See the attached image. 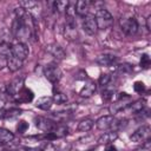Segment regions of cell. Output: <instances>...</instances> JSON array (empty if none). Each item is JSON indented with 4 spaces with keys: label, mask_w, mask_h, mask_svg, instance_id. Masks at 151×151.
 Returning a JSON list of instances; mask_svg holds the SVG:
<instances>
[{
    "label": "cell",
    "mask_w": 151,
    "mask_h": 151,
    "mask_svg": "<svg viewBox=\"0 0 151 151\" xmlns=\"http://www.w3.org/2000/svg\"><path fill=\"white\" fill-rule=\"evenodd\" d=\"M96 22H97V26H98V29H107L112 26L113 24V17L112 14L105 9V8H99L97 12H96Z\"/></svg>",
    "instance_id": "obj_1"
},
{
    "label": "cell",
    "mask_w": 151,
    "mask_h": 151,
    "mask_svg": "<svg viewBox=\"0 0 151 151\" xmlns=\"http://www.w3.org/2000/svg\"><path fill=\"white\" fill-rule=\"evenodd\" d=\"M119 26L122 32L126 35H134L138 31V22L134 18H120Z\"/></svg>",
    "instance_id": "obj_2"
},
{
    "label": "cell",
    "mask_w": 151,
    "mask_h": 151,
    "mask_svg": "<svg viewBox=\"0 0 151 151\" xmlns=\"http://www.w3.org/2000/svg\"><path fill=\"white\" fill-rule=\"evenodd\" d=\"M64 37L70 41H74L78 39V28L74 18L66 17V21L64 25Z\"/></svg>",
    "instance_id": "obj_3"
},
{
    "label": "cell",
    "mask_w": 151,
    "mask_h": 151,
    "mask_svg": "<svg viewBox=\"0 0 151 151\" xmlns=\"http://www.w3.org/2000/svg\"><path fill=\"white\" fill-rule=\"evenodd\" d=\"M44 76L48 81H51L52 84H55L61 79L63 73H61V70L57 65L52 64V65H47L44 68Z\"/></svg>",
    "instance_id": "obj_4"
},
{
    "label": "cell",
    "mask_w": 151,
    "mask_h": 151,
    "mask_svg": "<svg viewBox=\"0 0 151 151\" xmlns=\"http://www.w3.org/2000/svg\"><path fill=\"white\" fill-rule=\"evenodd\" d=\"M83 29L86 34L88 35H94L98 31V26H97V22H96V18L93 14H87L83 18Z\"/></svg>",
    "instance_id": "obj_5"
},
{
    "label": "cell",
    "mask_w": 151,
    "mask_h": 151,
    "mask_svg": "<svg viewBox=\"0 0 151 151\" xmlns=\"http://www.w3.org/2000/svg\"><path fill=\"white\" fill-rule=\"evenodd\" d=\"M150 136H151L150 126L149 125H144V126L137 129L130 136V139H131V142H134V143H142V142H145V140L150 139Z\"/></svg>",
    "instance_id": "obj_6"
},
{
    "label": "cell",
    "mask_w": 151,
    "mask_h": 151,
    "mask_svg": "<svg viewBox=\"0 0 151 151\" xmlns=\"http://www.w3.org/2000/svg\"><path fill=\"white\" fill-rule=\"evenodd\" d=\"M24 84H25V77L24 76H20V77H17L14 78L6 87L7 90V93L12 97H15L22 88H24Z\"/></svg>",
    "instance_id": "obj_7"
},
{
    "label": "cell",
    "mask_w": 151,
    "mask_h": 151,
    "mask_svg": "<svg viewBox=\"0 0 151 151\" xmlns=\"http://www.w3.org/2000/svg\"><path fill=\"white\" fill-rule=\"evenodd\" d=\"M29 54V50L27 47L26 44L24 42H17L14 45H12V57L20 59V60H25Z\"/></svg>",
    "instance_id": "obj_8"
},
{
    "label": "cell",
    "mask_w": 151,
    "mask_h": 151,
    "mask_svg": "<svg viewBox=\"0 0 151 151\" xmlns=\"http://www.w3.org/2000/svg\"><path fill=\"white\" fill-rule=\"evenodd\" d=\"M34 122H35V126L39 130H41V131H44L46 133L47 132H52L53 127L55 126V122L52 120V119H48L46 117H37L34 119Z\"/></svg>",
    "instance_id": "obj_9"
},
{
    "label": "cell",
    "mask_w": 151,
    "mask_h": 151,
    "mask_svg": "<svg viewBox=\"0 0 151 151\" xmlns=\"http://www.w3.org/2000/svg\"><path fill=\"white\" fill-rule=\"evenodd\" d=\"M46 51H47L53 58H55L57 60H63V59H65V57H66L65 50H64L59 44H55V42L48 44V45L46 46Z\"/></svg>",
    "instance_id": "obj_10"
},
{
    "label": "cell",
    "mask_w": 151,
    "mask_h": 151,
    "mask_svg": "<svg viewBox=\"0 0 151 151\" xmlns=\"http://www.w3.org/2000/svg\"><path fill=\"white\" fill-rule=\"evenodd\" d=\"M97 64L100 65V66H104V67H110L112 65L116 64L117 61V57L114 54H109V53H105V54H100L97 57L96 59Z\"/></svg>",
    "instance_id": "obj_11"
},
{
    "label": "cell",
    "mask_w": 151,
    "mask_h": 151,
    "mask_svg": "<svg viewBox=\"0 0 151 151\" xmlns=\"http://www.w3.org/2000/svg\"><path fill=\"white\" fill-rule=\"evenodd\" d=\"M114 119H116V118H114L113 116H111V114H109V116H103V117H100L99 119H97L96 126H97L99 130H101V131L112 129V125H113Z\"/></svg>",
    "instance_id": "obj_12"
},
{
    "label": "cell",
    "mask_w": 151,
    "mask_h": 151,
    "mask_svg": "<svg viewBox=\"0 0 151 151\" xmlns=\"http://www.w3.org/2000/svg\"><path fill=\"white\" fill-rule=\"evenodd\" d=\"M117 138H118V132L111 130V131H107V132L103 133V134L99 137L98 144H99V145H110V144H112Z\"/></svg>",
    "instance_id": "obj_13"
},
{
    "label": "cell",
    "mask_w": 151,
    "mask_h": 151,
    "mask_svg": "<svg viewBox=\"0 0 151 151\" xmlns=\"http://www.w3.org/2000/svg\"><path fill=\"white\" fill-rule=\"evenodd\" d=\"M91 1L88 0H79L76 2V14H78L79 17H85L88 14L90 7H91Z\"/></svg>",
    "instance_id": "obj_14"
},
{
    "label": "cell",
    "mask_w": 151,
    "mask_h": 151,
    "mask_svg": "<svg viewBox=\"0 0 151 151\" xmlns=\"http://www.w3.org/2000/svg\"><path fill=\"white\" fill-rule=\"evenodd\" d=\"M127 100H129V99H118L116 103L111 104V106L109 107V111H110L111 116H113V114H116V113H119V112L124 111V110L126 109V106L130 104Z\"/></svg>",
    "instance_id": "obj_15"
},
{
    "label": "cell",
    "mask_w": 151,
    "mask_h": 151,
    "mask_svg": "<svg viewBox=\"0 0 151 151\" xmlns=\"http://www.w3.org/2000/svg\"><path fill=\"white\" fill-rule=\"evenodd\" d=\"M96 90H97V85H96V83L94 81H87V83H85V85L81 87V90L79 91V94L81 96V97H84V98H88V97H91L94 92H96Z\"/></svg>",
    "instance_id": "obj_16"
},
{
    "label": "cell",
    "mask_w": 151,
    "mask_h": 151,
    "mask_svg": "<svg viewBox=\"0 0 151 151\" xmlns=\"http://www.w3.org/2000/svg\"><path fill=\"white\" fill-rule=\"evenodd\" d=\"M143 109H145V100L144 99H138L133 103H130L124 111L129 113H139Z\"/></svg>",
    "instance_id": "obj_17"
},
{
    "label": "cell",
    "mask_w": 151,
    "mask_h": 151,
    "mask_svg": "<svg viewBox=\"0 0 151 151\" xmlns=\"http://www.w3.org/2000/svg\"><path fill=\"white\" fill-rule=\"evenodd\" d=\"M52 105H53L52 97H40L35 101V106L40 110H44V111H48L52 107Z\"/></svg>",
    "instance_id": "obj_18"
},
{
    "label": "cell",
    "mask_w": 151,
    "mask_h": 151,
    "mask_svg": "<svg viewBox=\"0 0 151 151\" xmlns=\"http://www.w3.org/2000/svg\"><path fill=\"white\" fill-rule=\"evenodd\" d=\"M33 97H34V94H33V92L31 91V90H28V88H22L17 96H15V98H17V100L19 101V103H27V101H32V99H33Z\"/></svg>",
    "instance_id": "obj_19"
},
{
    "label": "cell",
    "mask_w": 151,
    "mask_h": 151,
    "mask_svg": "<svg viewBox=\"0 0 151 151\" xmlns=\"http://www.w3.org/2000/svg\"><path fill=\"white\" fill-rule=\"evenodd\" d=\"M70 130L65 124H58L55 123V126L52 130V133L55 136V138H64L68 134Z\"/></svg>",
    "instance_id": "obj_20"
},
{
    "label": "cell",
    "mask_w": 151,
    "mask_h": 151,
    "mask_svg": "<svg viewBox=\"0 0 151 151\" xmlns=\"http://www.w3.org/2000/svg\"><path fill=\"white\" fill-rule=\"evenodd\" d=\"M68 2L70 1H65V0H59V1H50L48 2V6L51 7V9L53 11V12H58V13H60V12H64V11H66V8H67V6H68Z\"/></svg>",
    "instance_id": "obj_21"
},
{
    "label": "cell",
    "mask_w": 151,
    "mask_h": 151,
    "mask_svg": "<svg viewBox=\"0 0 151 151\" xmlns=\"http://www.w3.org/2000/svg\"><path fill=\"white\" fill-rule=\"evenodd\" d=\"M14 140V134L7 129L0 127V144H9Z\"/></svg>",
    "instance_id": "obj_22"
},
{
    "label": "cell",
    "mask_w": 151,
    "mask_h": 151,
    "mask_svg": "<svg viewBox=\"0 0 151 151\" xmlns=\"http://www.w3.org/2000/svg\"><path fill=\"white\" fill-rule=\"evenodd\" d=\"M94 125V120H92L91 118H85V119H81L77 126L78 131L80 132H88Z\"/></svg>",
    "instance_id": "obj_23"
},
{
    "label": "cell",
    "mask_w": 151,
    "mask_h": 151,
    "mask_svg": "<svg viewBox=\"0 0 151 151\" xmlns=\"http://www.w3.org/2000/svg\"><path fill=\"white\" fill-rule=\"evenodd\" d=\"M21 67H22V60L17 59L14 57H9L7 59V68L11 72H15V71L20 70Z\"/></svg>",
    "instance_id": "obj_24"
},
{
    "label": "cell",
    "mask_w": 151,
    "mask_h": 151,
    "mask_svg": "<svg viewBox=\"0 0 151 151\" xmlns=\"http://www.w3.org/2000/svg\"><path fill=\"white\" fill-rule=\"evenodd\" d=\"M0 55L5 58L12 57V45L7 41H0Z\"/></svg>",
    "instance_id": "obj_25"
},
{
    "label": "cell",
    "mask_w": 151,
    "mask_h": 151,
    "mask_svg": "<svg viewBox=\"0 0 151 151\" xmlns=\"http://www.w3.org/2000/svg\"><path fill=\"white\" fill-rule=\"evenodd\" d=\"M39 5L40 4L38 1H33V0H21V1H19V6L21 8H24L25 11H27V12H31L32 9L37 8Z\"/></svg>",
    "instance_id": "obj_26"
},
{
    "label": "cell",
    "mask_w": 151,
    "mask_h": 151,
    "mask_svg": "<svg viewBox=\"0 0 151 151\" xmlns=\"http://www.w3.org/2000/svg\"><path fill=\"white\" fill-rule=\"evenodd\" d=\"M132 71H133L132 65L126 64V63H123V64H119V65L116 66V72H118L120 74H129Z\"/></svg>",
    "instance_id": "obj_27"
},
{
    "label": "cell",
    "mask_w": 151,
    "mask_h": 151,
    "mask_svg": "<svg viewBox=\"0 0 151 151\" xmlns=\"http://www.w3.org/2000/svg\"><path fill=\"white\" fill-rule=\"evenodd\" d=\"M113 94H114V87H113V88H112V87H109V85L105 86L104 90L101 91V98H103L104 100H110V99H112Z\"/></svg>",
    "instance_id": "obj_28"
},
{
    "label": "cell",
    "mask_w": 151,
    "mask_h": 151,
    "mask_svg": "<svg viewBox=\"0 0 151 151\" xmlns=\"http://www.w3.org/2000/svg\"><path fill=\"white\" fill-rule=\"evenodd\" d=\"M52 99H53V103L64 104V103L67 101V96H66L65 93H63V92H54Z\"/></svg>",
    "instance_id": "obj_29"
},
{
    "label": "cell",
    "mask_w": 151,
    "mask_h": 151,
    "mask_svg": "<svg viewBox=\"0 0 151 151\" xmlns=\"http://www.w3.org/2000/svg\"><path fill=\"white\" fill-rule=\"evenodd\" d=\"M110 81H111V76H110V74H107V73H101V74L99 76L98 84H99L100 86L105 87V86H107V85L110 84Z\"/></svg>",
    "instance_id": "obj_30"
},
{
    "label": "cell",
    "mask_w": 151,
    "mask_h": 151,
    "mask_svg": "<svg viewBox=\"0 0 151 151\" xmlns=\"http://www.w3.org/2000/svg\"><path fill=\"white\" fill-rule=\"evenodd\" d=\"M140 66L143 67V68H147L149 66H150V64H151V60H150V57H149V54H146V53H144V54H142V57H140Z\"/></svg>",
    "instance_id": "obj_31"
},
{
    "label": "cell",
    "mask_w": 151,
    "mask_h": 151,
    "mask_svg": "<svg viewBox=\"0 0 151 151\" xmlns=\"http://www.w3.org/2000/svg\"><path fill=\"white\" fill-rule=\"evenodd\" d=\"M20 113H21V110H19V109H11V110L6 111L5 118H14V117H18Z\"/></svg>",
    "instance_id": "obj_32"
},
{
    "label": "cell",
    "mask_w": 151,
    "mask_h": 151,
    "mask_svg": "<svg viewBox=\"0 0 151 151\" xmlns=\"http://www.w3.org/2000/svg\"><path fill=\"white\" fill-rule=\"evenodd\" d=\"M133 90H134L137 93L144 92V91H145V85H144V83H142V81H136L134 85H133Z\"/></svg>",
    "instance_id": "obj_33"
},
{
    "label": "cell",
    "mask_w": 151,
    "mask_h": 151,
    "mask_svg": "<svg viewBox=\"0 0 151 151\" xmlns=\"http://www.w3.org/2000/svg\"><path fill=\"white\" fill-rule=\"evenodd\" d=\"M27 129H28V124H27L26 122H24V120L19 122V124H18V126H17V131H18L19 133H24Z\"/></svg>",
    "instance_id": "obj_34"
},
{
    "label": "cell",
    "mask_w": 151,
    "mask_h": 151,
    "mask_svg": "<svg viewBox=\"0 0 151 151\" xmlns=\"http://www.w3.org/2000/svg\"><path fill=\"white\" fill-rule=\"evenodd\" d=\"M136 151H151V142H150V139L145 140L144 144L142 145V147L137 149Z\"/></svg>",
    "instance_id": "obj_35"
},
{
    "label": "cell",
    "mask_w": 151,
    "mask_h": 151,
    "mask_svg": "<svg viewBox=\"0 0 151 151\" xmlns=\"http://www.w3.org/2000/svg\"><path fill=\"white\" fill-rule=\"evenodd\" d=\"M42 151H57V147H55L53 144L47 143V144L45 145V147L42 149Z\"/></svg>",
    "instance_id": "obj_36"
},
{
    "label": "cell",
    "mask_w": 151,
    "mask_h": 151,
    "mask_svg": "<svg viewBox=\"0 0 151 151\" xmlns=\"http://www.w3.org/2000/svg\"><path fill=\"white\" fill-rule=\"evenodd\" d=\"M7 59H8V58H5V57H1V55H0V70L4 68L5 66L7 67Z\"/></svg>",
    "instance_id": "obj_37"
},
{
    "label": "cell",
    "mask_w": 151,
    "mask_h": 151,
    "mask_svg": "<svg viewBox=\"0 0 151 151\" xmlns=\"http://www.w3.org/2000/svg\"><path fill=\"white\" fill-rule=\"evenodd\" d=\"M146 29L150 32L151 31V15H149L146 18Z\"/></svg>",
    "instance_id": "obj_38"
},
{
    "label": "cell",
    "mask_w": 151,
    "mask_h": 151,
    "mask_svg": "<svg viewBox=\"0 0 151 151\" xmlns=\"http://www.w3.org/2000/svg\"><path fill=\"white\" fill-rule=\"evenodd\" d=\"M25 151H42V149H38V147H25Z\"/></svg>",
    "instance_id": "obj_39"
},
{
    "label": "cell",
    "mask_w": 151,
    "mask_h": 151,
    "mask_svg": "<svg viewBox=\"0 0 151 151\" xmlns=\"http://www.w3.org/2000/svg\"><path fill=\"white\" fill-rule=\"evenodd\" d=\"M105 151H117V149L112 145V144H110V145H107V147H106V150Z\"/></svg>",
    "instance_id": "obj_40"
},
{
    "label": "cell",
    "mask_w": 151,
    "mask_h": 151,
    "mask_svg": "<svg viewBox=\"0 0 151 151\" xmlns=\"http://www.w3.org/2000/svg\"><path fill=\"white\" fill-rule=\"evenodd\" d=\"M4 106H5V100L2 98H0V110H2Z\"/></svg>",
    "instance_id": "obj_41"
},
{
    "label": "cell",
    "mask_w": 151,
    "mask_h": 151,
    "mask_svg": "<svg viewBox=\"0 0 151 151\" xmlns=\"http://www.w3.org/2000/svg\"><path fill=\"white\" fill-rule=\"evenodd\" d=\"M5 113H6V111H4V109L2 110H0V118L2 119V118H5Z\"/></svg>",
    "instance_id": "obj_42"
}]
</instances>
